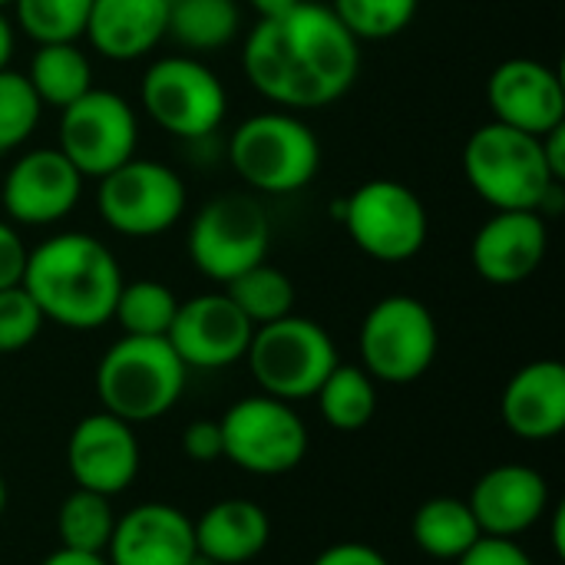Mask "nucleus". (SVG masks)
<instances>
[{"mask_svg": "<svg viewBox=\"0 0 565 565\" xmlns=\"http://www.w3.org/2000/svg\"><path fill=\"white\" fill-rule=\"evenodd\" d=\"M248 83L281 109H321L351 93L361 73V40L324 3L301 0L278 17H258L242 46Z\"/></svg>", "mask_w": 565, "mask_h": 565, "instance_id": "nucleus-1", "label": "nucleus"}, {"mask_svg": "<svg viewBox=\"0 0 565 565\" xmlns=\"http://www.w3.org/2000/svg\"><path fill=\"white\" fill-rule=\"evenodd\" d=\"M116 255L86 232H60L26 255L23 291L40 308L43 321L70 331H96L113 321L122 288Z\"/></svg>", "mask_w": 565, "mask_h": 565, "instance_id": "nucleus-2", "label": "nucleus"}, {"mask_svg": "<svg viewBox=\"0 0 565 565\" xmlns=\"http://www.w3.org/2000/svg\"><path fill=\"white\" fill-rule=\"evenodd\" d=\"M463 175L497 212H543L563 189L546 166L540 136L497 119L470 132L463 146Z\"/></svg>", "mask_w": 565, "mask_h": 565, "instance_id": "nucleus-3", "label": "nucleus"}, {"mask_svg": "<svg viewBox=\"0 0 565 565\" xmlns=\"http://www.w3.org/2000/svg\"><path fill=\"white\" fill-rule=\"evenodd\" d=\"M189 367L179 361L166 338H129L122 334L106 348L96 367L99 407L126 424H152L166 417L182 391Z\"/></svg>", "mask_w": 565, "mask_h": 565, "instance_id": "nucleus-4", "label": "nucleus"}, {"mask_svg": "<svg viewBox=\"0 0 565 565\" xmlns=\"http://www.w3.org/2000/svg\"><path fill=\"white\" fill-rule=\"evenodd\" d=\"M228 162L255 192L291 195L318 175L321 142L298 113L268 109L235 126L228 139Z\"/></svg>", "mask_w": 565, "mask_h": 565, "instance_id": "nucleus-5", "label": "nucleus"}, {"mask_svg": "<svg viewBox=\"0 0 565 565\" xmlns=\"http://www.w3.org/2000/svg\"><path fill=\"white\" fill-rule=\"evenodd\" d=\"M245 361L262 394L285 404L315 397L324 377L341 364L334 338L318 321L301 315L255 328Z\"/></svg>", "mask_w": 565, "mask_h": 565, "instance_id": "nucleus-6", "label": "nucleus"}, {"mask_svg": "<svg viewBox=\"0 0 565 565\" xmlns=\"http://www.w3.org/2000/svg\"><path fill=\"white\" fill-rule=\"evenodd\" d=\"M348 238L381 265H401L420 255L430 218L420 195L397 179H367L334 205Z\"/></svg>", "mask_w": 565, "mask_h": 565, "instance_id": "nucleus-7", "label": "nucleus"}, {"mask_svg": "<svg viewBox=\"0 0 565 565\" xmlns=\"http://www.w3.org/2000/svg\"><path fill=\"white\" fill-rule=\"evenodd\" d=\"M361 367L377 384L420 381L440 351V328L434 311L411 295H387L361 321Z\"/></svg>", "mask_w": 565, "mask_h": 565, "instance_id": "nucleus-8", "label": "nucleus"}, {"mask_svg": "<svg viewBox=\"0 0 565 565\" xmlns=\"http://www.w3.org/2000/svg\"><path fill=\"white\" fill-rule=\"evenodd\" d=\"M222 460L252 477H285L308 457V427L301 414L268 394L235 401L222 420Z\"/></svg>", "mask_w": 565, "mask_h": 565, "instance_id": "nucleus-9", "label": "nucleus"}, {"mask_svg": "<svg viewBox=\"0 0 565 565\" xmlns=\"http://www.w3.org/2000/svg\"><path fill=\"white\" fill-rule=\"evenodd\" d=\"M139 99L159 129L189 142L212 136L228 113V93L222 79L212 66L189 53L152 60L142 73Z\"/></svg>", "mask_w": 565, "mask_h": 565, "instance_id": "nucleus-10", "label": "nucleus"}, {"mask_svg": "<svg viewBox=\"0 0 565 565\" xmlns=\"http://www.w3.org/2000/svg\"><path fill=\"white\" fill-rule=\"evenodd\" d=\"M271 248V222L265 209L242 192L218 195L205 202L185 238L189 262L215 285H228L242 271L268 262Z\"/></svg>", "mask_w": 565, "mask_h": 565, "instance_id": "nucleus-11", "label": "nucleus"}, {"mask_svg": "<svg viewBox=\"0 0 565 565\" xmlns=\"http://www.w3.org/2000/svg\"><path fill=\"white\" fill-rule=\"evenodd\" d=\"M185 205L189 192L182 175L156 159L132 156L96 185L99 218L126 238H156L169 232L185 215Z\"/></svg>", "mask_w": 565, "mask_h": 565, "instance_id": "nucleus-12", "label": "nucleus"}, {"mask_svg": "<svg viewBox=\"0 0 565 565\" xmlns=\"http://www.w3.org/2000/svg\"><path fill=\"white\" fill-rule=\"evenodd\" d=\"M139 119L136 109L113 89H86L76 103L60 109V152L83 179H103L136 156Z\"/></svg>", "mask_w": 565, "mask_h": 565, "instance_id": "nucleus-13", "label": "nucleus"}, {"mask_svg": "<svg viewBox=\"0 0 565 565\" xmlns=\"http://www.w3.org/2000/svg\"><path fill=\"white\" fill-rule=\"evenodd\" d=\"M79 195L83 175L56 146L17 156L0 185V205L13 225H56L79 205Z\"/></svg>", "mask_w": 565, "mask_h": 565, "instance_id": "nucleus-14", "label": "nucleus"}, {"mask_svg": "<svg viewBox=\"0 0 565 565\" xmlns=\"http://www.w3.org/2000/svg\"><path fill=\"white\" fill-rule=\"evenodd\" d=\"M252 321L235 308L225 291L195 295L179 301L175 321L166 334L179 361L192 371H222L245 361L252 344Z\"/></svg>", "mask_w": 565, "mask_h": 565, "instance_id": "nucleus-15", "label": "nucleus"}, {"mask_svg": "<svg viewBox=\"0 0 565 565\" xmlns=\"http://www.w3.org/2000/svg\"><path fill=\"white\" fill-rule=\"evenodd\" d=\"M139 440L132 424L96 411L86 414L66 440V467L79 490L119 497L139 477Z\"/></svg>", "mask_w": 565, "mask_h": 565, "instance_id": "nucleus-16", "label": "nucleus"}, {"mask_svg": "<svg viewBox=\"0 0 565 565\" xmlns=\"http://www.w3.org/2000/svg\"><path fill=\"white\" fill-rule=\"evenodd\" d=\"M493 119L530 136H546L565 126V86L559 70L533 56L503 60L487 79Z\"/></svg>", "mask_w": 565, "mask_h": 565, "instance_id": "nucleus-17", "label": "nucleus"}, {"mask_svg": "<svg viewBox=\"0 0 565 565\" xmlns=\"http://www.w3.org/2000/svg\"><path fill=\"white\" fill-rule=\"evenodd\" d=\"M550 252V225L540 212H493L470 242V265L490 285L533 278Z\"/></svg>", "mask_w": 565, "mask_h": 565, "instance_id": "nucleus-18", "label": "nucleus"}, {"mask_svg": "<svg viewBox=\"0 0 565 565\" xmlns=\"http://www.w3.org/2000/svg\"><path fill=\"white\" fill-rule=\"evenodd\" d=\"M467 503L483 536L516 540L546 516L550 483L533 467L500 463L473 483Z\"/></svg>", "mask_w": 565, "mask_h": 565, "instance_id": "nucleus-19", "label": "nucleus"}, {"mask_svg": "<svg viewBox=\"0 0 565 565\" xmlns=\"http://www.w3.org/2000/svg\"><path fill=\"white\" fill-rule=\"evenodd\" d=\"M192 556V520L169 503H139L116 516V530L106 546L109 565H189Z\"/></svg>", "mask_w": 565, "mask_h": 565, "instance_id": "nucleus-20", "label": "nucleus"}, {"mask_svg": "<svg viewBox=\"0 0 565 565\" xmlns=\"http://www.w3.org/2000/svg\"><path fill=\"white\" fill-rule=\"evenodd\" d=\"M500 417L520 440L543 444L565 430V367L553 358L523 364L503 387Z\"/></svg>", "mask_w": 565, "mask_h": 565, "instance_id": "nucleus-21", "label": "nucleus"}, {"mask_svg": "<svg viewBox=\"0 0 565 565\" xmlns=\"http://www.w3.org/2000/svg\"><path fill=\"white\" fill-rule=\"evenodd\" d=\"M169 30V0H93L86 33L93 50L113 63H136Z\"/></svg>", "mask_w": 565, "mask_h": 565, "instance_id": "nucleus-22", "label": "nucleus"}, {"mask_svg": "<svg viewBox=\"0 0 565 565\" xmlns=\"http://www.w3.org/2000/svg\"><path fill=\"white\" fill-rule=\"evenodd\" d=\"M195 553L218 565L252 563L271 540L268 513L252 500H222L192 520Z\"/></svg>", "mask_w": 565, "mask_h": 565, "instance_id": "nucleus-23", "label": "nucleus"}, {"mask_svg": "<svg viewBox=\"0 0 565 565\" xmlns=\"http://www.w3.org/2000/svg\"><path fill=\"white\" fill-rule=\"evenodd\" d=\"M411 536L424 556L440 559V563H457L467 550L477 546V540L483 533H480L467 500L434 497V500L420 503V510L414 513Z\"/></svg>", "mask_w": 565, "mask_h": 565, "instance_id": "nucleus-24", "label": "nucleus"}, {"mask_svg": "<svg viewBox=\"0 0 565 565\" xmlns=\"http://www.w3.org/2000/svg\"><path fill=\"white\" fill-rule=\"evenodd\" d=\"M242 30L238 0H169V30L182 50L212 53L235 40Z\"/></svg>", "mask_w": 565, "mask_h": 565, "instance_id": "nucleus-25", "label": "nucleus"}, {"mask_svg": "<svg viewBox=\"0 0 565 565\" xmlns=\"http://www.w3.org/2000/svg\"><path fill=\"white\" fill-rule=\"evenodd\" d=\"M23 76L30 79L36 99L56 109H66L86 89H93L89 56L76 43H40Z\"/></svg>", "mask_w": 565, "mask_h": 565, "instance_id": "nucleus-26", "label": "nucleus"}, {"mask_svg": "<svg viewBox=\"0 0 565 565\" xmlns=\"http://www.w3.org/2000/svg\"><path fill=\"white\" fill-rule=\"evenodd\" d=\"M318 411L328 427L354 434L367 427L377 414V381L354 364H338L315 394Z\"/></svg>", "mask_w": 565, "mask_h": 565, "instance_id": "nucleus-27", "label": "nucleus"}, {"mask_svg": "<svg viewBox=\"0 0 565 565\" xmlns=\"http://www.w3.org/2000/svg\"><path fill=\"white\" fill-rule=\"evenodd\" d=\"M113 530H116L113 497L76 487L56 510V536H60L63 550L106 556Z\"/></svg>", "mask_w": 565, "mask_h": 565, "instance_id": "nucleus-28", "label": "nucleus"}, {"mask_svg": "<svg viewBox=\"0 0 565 565\" xmlns=\"http://www.w3.org/2000/svg\"><path fill=\"white\" fill-rule=\"evenodd\" d=\"M179 311V298L169 285L156 278H139V281H122L113 321L122 328L129 338H166Z\"/></svg>", "mask_w": 565, "mask_h": 565, "instance_id": "nucleus-29", "label": "nucleus"}, {"mask_svg": "<svg viewBox=\"0 0 565 565\" xmlns=\"http://www.w3.org/2000/svg\"><path fill=\"white\" fill-rule=\"evenodd\" d=\"M225 295L252 321V328H262V324L295 315V285L281 268H275L268 262L232 278L225 285Z\"/></svg>", "mask_w": 565, "mask_h": 565, "instance_id": "nucleus-30", "label": "nucleus"}, {"mask_svg": "<svg viewBox=\"0 0 565 565\" xmlns=\"http://www.w3.org/2000/svg\"><path fill=\"white\" fill-rule=\"evenodd\" d=\"M13 23L40 43H76L86 33L93 0H13Z\"/></svg>", "mask_w": 565, "mask_h": 565, "instance_id": "nucleus-31", "label": "nucleus"}, {"mask_svg": "<svg viewBox=\"0 0 565 565\" xmlns=\"http://www.w3.org/2000/svg\"><path fill=\"white\" fill-rule=\"evenodd\" d=\"M420 0H331V13L354 40H394L414 17Z\"/></svg>", "mask_w": 565, "mask_h": 565, "instance_id": "nucleus-32", "label": "nucleus"}, {"mask_svg": "<svg viewBox=\"0 0 565 565\" xmlns=\"http://www.w3.org/2000/svg\"><path fill=\"white\" fill-rule=\"evenodd\" d=\"M43 103L36 99L30 79L17 70H0V156L20 149L36 122H40Z\"/></svg>", "mask_w": 565, "mask_h": 565, "instance_id": "nucleus-33", "label": "nucleus"}, {"mask_svg": "<svg viewBox=\"0 0 565 565\" xmlns=\"http://www.w3.org/2000/svg\"><path fill=\"white\" fill-rule=\"evenodd\" d=\"M43 315L33 305V298L23 291V285L0 291V354H17L36 341L43 331Z\"/></svg>", "mask_w": 565, "mask_h": 565, "instance_id": "nucleus-34", "label": "nucleus"}, {"mask_svg": "<svg viewBox=\"0 0 565 565\" xmlns=\"http://www.w3.org/2000/svg\"><path fill=\"white\" fill-rule=\"evenodd\" d=\"M457 565H533L526 550L516 540H497V536H480L473 550H467Z\"/></svg>", "mask_w": 565, "mask_h": 565, "instance_id": "nucleus-35", "label": "nucleus"}, {"mask_svg": "<svg viewBox=\"0 0 565 565\" xmlns=\"http://www.w3.org/2000/svg\"><path fill=\"white\" fill-rule=\"evenodd\" d=\"M182 454L192 463H215V460H222V430H218V420H192L182 430Z\"/></svg>", "mask_w": 565, "mask_h": 565, "instance_id": "nucleus-36", "label": "nucleus"}, {"mask_svg": "<svg viewBox=\"0 0 565 565\" xmlns=\"http://www.w3.org/2000/svg\"><path fill=\"white\" fill-rule=\"evenodd\" d=\"M26 255H30V248L23 245V238L13 228V222L0 218V291L23 281Z\"/></svg>", "mask_w": 565, "mask_h": 565, "instance_id": "nucleus-37", "label": "nucleus"}, {"mask_svg": "<svg viewBox=\"0 0 565 565\" xmlns=\"http://www.w3.org/2000/svg\"><path fill=\"white\" fill-rule=\"evenodd\" d=\"M311 565H391L387 556L367 543H334L324 553L315 556Z\"/></svg>", "mask_w": 565, "mask_h": 565, "instance_id": "nucleus-38", "label": "nucleus"}, {"mask_svg": "<svg viewBox=\"0 0 565 565\" xmlns=\"http://www.w3.org/2000/svg\"><path fill=\"white\" fill-rule=\"evenodd\" d=\"M543 142V156H546V166L553 172V179L563 185L565 182V126H556L553 132L540 136Z\"/></svg>", "mask_w": 565, "mask_h": 565, "instance_id": "nucleus-39", "label": "nucleus"}, {"mask_svg": "<svg viewBox=\"0 0 565 565\" xmlns=\"http://www.w3.org/2000/svg\"><path fill=\"white\" fill-rule=\"evenodd\" d=\"M40 565H109L106 563V556H99V553H79V550H56V553H50L46 559Z\"/></svg>", "mask_w": 565, "mask_h": 565, "instance_id": "nucleus-40", "label": "nucleus"}, {"mask_svg": "<svg viewBox=\"0 0 565 565\" xmlns=\"http://www.w3.org/2000/svg\"><path fill=\"white\" fill-rule=\"evenodd\" d=\"M13 46H17V36H13V23H10L7 10H0V70H7V66H10Z\"/></svg>", "mask_w": 565, "mask_h": 565, "instance_id": "nucleus-41", "label": "nucleus"}, {"mask_svg": "<svg viewBox=\"0 0 565 565\" xmlns=\"http://www.w3.org/2000/svg\"><path fill=\"white\" fill-rule=\"evenodd\" d=\"M248 3L255 7V13H258V17H278V13H285V10L298 7L301 0H248Z\"/></svg>", "mask_w": 565, "mask_h": 565, "instance_id": "nucleus-42", "label": "nucleus"}, {"mask_svg": "<svg viewBox=\"0 0 565 565\" xmlns=\"http://www.w3.org/2000/svg\"><path fill=\"white\" fill-rule=\"evenodd\" d=\"M7 510V483H3V473H0V516Z\"/></svg>", "mask_w": 565, "mask_h": 565, "instance_id": "nucleus-43", "label": "nucleus"}, {"mask_svg": "<svg viewBox=\"0 0 565 565\" xmlns=\"http://www.w3.org/2000/svg\"><path fill=\"white\" fill-rule=\"evenodd\" d=\"M189 565H218V563H215V559H209V556H202V553H195Z\"/></svg>", "mask_w": 565, "mask_h": 565, "instance_id": "nucleus-44", "label": "nucleus"}, {"mask_svg": "<svg viewBox=\"0 0 565 565\" xmlns=\"http://www.w3.org/2000/svg\"><path fill=\"white\" fill-rule=\"evenodd\" d=\"M10 3H13V0H0V10H7Z\"/></svg>", "mask_w": 565, "mask_h": 565, "instance_id": "nucleus-45", "label": "nucleus"}]
</instances>
